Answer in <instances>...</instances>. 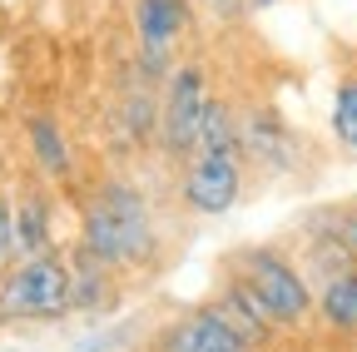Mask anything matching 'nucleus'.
<instances>
[{"mask_svg": "<svg viewBox=\"0 0 357 352\" xmlns=\"http://www.w3.org/2000/svg\"><path fill=\"white\" fill-rule=\"evenodd\" d=\"M178 204L194 218H223L243 204L248 189V164L234 149H194L178 164Z\"/></svg>", "mask_w": 357, "mask_h": 352, "instance_id": "423d86ee", "label": "nucleus"}, {"mask_svg": "<svg viewBox=\"0 0 357 352\" xmlns=\"http://www.w3.org/2000/svg\"><path fill=\"white\" fill-rule=\"evenodd\" d=\"M149 352H258V347L204 298V303L184 307V313L164 318L149 332Z\"/></svg>", "mask_w": 357, "mask_h": 352, "instance_id": "6e6552de", "label": "nucleus"}, {"mask_svg": "<svg viewBox=\"0 0 357 352\" xmlns=\"http://www.w3.org/2000/svg\"><path fill=\"white\" fill-rule=\"evenodd\" d=\"M248 6H253V15H263V10H278L283 0H248Z\"/></svg>", "mask_w": 357, "mask_h": 352, "instance_id": "6ab92c4d", "label": "nucleus"}, {"mask_svg": "<svg viewBox=\"0 0 357 352\" xmlns=\"http://www.w3.org/2000/svg\"><path fill=\"white\" fill-rule=\"evenodd\" d=\"M75 243L89 258L109 263L114 273H154L164 263V229L154 218V204L134 179H119V174L95 184V194L84 199Z\"/></svg>", "mask_w": 357, "mask_h": 352, "instance_id": "f257e3e1", "label": "nucleus"}, {"mask_svg": "<svg viewBox=\"0 0 357 352\" xmlns=\"http://www.w3.org/2000/svg\"><path fill=\"white\" fill-rule=\"evenodd\" d=\"M70 318V258L60 248L0 268V328Z\"/></svg>", "mask_w": 357, "mask_h": 352, "instance_id": "7ed1b4c3", "label": "nucleus"}, {"mask_svg": "<svg viewBox=\"0 0 357 352\" xmlns=\"http://www.w3.org/2000/svg\"><path fill=\"white\" fill-rule=\"evenodd\" d=\"M312 293H318V323L352 337L357 332V263L342 268V273H333L328 283H318Z\"/></svg>", "mask_w": 357, "mask_h": 352, "instance_id": "ddd939ff", "label": "nucleus"}, {"mask_svg": "<svg viewBox=\"0 0 357 352\" xmlns=\"http://www.w3.org/2000/svg\"><path fill=\"white\" fill-rule=\"evenodd\" d=\"M213 95V79H208V60H178L174 75L164 79V95H159V159L164 164H184L194 154V139H199V119H204V105Z\"/></svg>", "mask_w": 357, "mask_h": 352, "instance_id": "20e7f679", "label": "nucleus"}, {"mask_svg": "<svg viewBox=\"0 0 357 352\" xmlns=\"http://www.w3.org/2000/svg\"><path fill=\"white\" fill-rule=\"evenodd\" d=\"M337 234H342L347 253L357 258V204H342V208H337Z\"/></svg>", "mask_w": 357, "mask_h": 352, "instance_id": "a211bd4d", "label": "nucleus"}, {"mask_svg": "<svg viewBox=\"0 0 357 352\" xmlns=\"http://www.w3.org/2000/svg\"><path fill=\"white\" fill-rule=\"evenodd\" d=\"M223 263H234L243 273V283L263 298V307L273 313V323L283 332H303L312 318H318V293H312V278L303 273V263L293 248L283 243H248L234 248Z\"/></svg>", "mask_w": 357, "mask_h": 352, "instance_id": "f03ea898", "label": "nucleus"}, {"mask_svg": "<svg viewBox=\"0 0 357 352\" xmlns=\"http://www.w3.org/2000/svg\"><path fill=\"white\" fill-rule=\"evenodd\" d=\"M25 139H30V159L40 164L45 179H55V184H70L75 179V149L65 139V129L55 114H30L25 119Z\"/></svg>", "mask_w": 357, "mask_h": 352, "instance_id": "9b49d317", "label": "nucleus"}, {"mask_svg": "<svg viewBox=\"0 0 357 352\" xmlns=\"http://www.w3.org/2000/svg\"><path fill=\"white\" fill-rule=\"evenodd\" d=\"M238 139H243L248 174H263V179H293V174H303V139L283 119L278 105H268V100L238 105Z\"/></svg>", "mask_w": 357, "mask_h": 352, "instance_id": "0eeeda50", "label": "nucleus"}, {"mask_svg": "<svg viewBox=\"0 0 357 352\" xmlns=\"http://www.w3.org/2000/svg\"><path fill=\"white\" fill-rule=\"evenodd\" d=\"M55 213L50 199L40 189H25L15 199V258H35V253H50L55 248Z\"/></svg>", "mask_w": 357, "mask_h": 352, "instance_id": "f8f14e48", "label": "nucleus"}, {"mask_svg": "<svg viewBox=\"0 0 357 352\" xmlns=\"http://www.w3.org/2000/svg\"><path fill=\"white\" fill-rule=\"evenodd\" d=\"M15 258V204L0 194V268Z\"/></svg>", "mask_w": 357, "mask_h": 352, "instance_id": "f3484780", "label": "nucleus"}, {"mask_svg": "<svg viewBox=\"0 0 357 352\" xmlns=\"http://www.w3.org/2000/svg\"><path fill=\"white\" fill-rule=\"evenodd\" d=\"M194 149H234V154H243V139H238V105H234L229 95H218V90L208 95Z\"/></svg>", "mask_w": 357, "mask_h": 352, "instance_id": "4468645a", "label": "nucleus"}, {"mask_svg": "<svg viewBox=\"0 0 357 352\" xmlns=\"http://www.w3.org/2000/svg\"><path fill=\"white\" fill-rule=\"evenodd\" d=\"M208 303L218 307V313L223 318H229L258 352H268V347H273L278 337H283V328L273 323V313H268V307H263V298L243 283V273L234 268V263H223V268H218V288L208 293Z\"/></svg>", "mask_w": 357, "mask_h": 352, "instance_id": "1a4fd4ad", "label": "nucleus"}, {"mask_svg": "<svg viewBox=\"0 0 357 352\" xmlns=\"http://www.w3.org/2000/svg\"><path fill=\"white\" fill-rule=\"evenodd\" d=\"M124 298V273L89 258L79 243L70 248V313H114Z\"/></svg>", "mask_w": 357, "mask_h": 352, "instance_id": "9d476101", "label": "nucleus"}, {"mask_svg": "<svg viewBox=\"0 0 357 352\" xmlns=\"http://www.w3.org/2000/svg\"><path fill=\"white\" fill-rule=\"evenodd\" d=\"M129 30H134V70L164 84L174 65L184 60L178 45L194 30V0H129Z\"/></svg>", "mask_w": 357, "mask_h": 352, "instance_id": "39448f33", "label": "nucleus"}, {"mask_svg": "<svg viewBox=\"0 0 357 352\" xmlns=\"http://www.w3.org/2000/svg\"><path fill=\"white\" fill-rule=\"evenodd\" d=\"M328 124H333V139H337V144L357 159V75H342V79H337Z\"/></svg>", "mask_w": 357, "mask_h": 352, "instance_id": "2eb2a0df", "label": "nucleus"}, {"mask_svg": "<svg viewBox=\"0 0 357 352\" xmlns=\"http://www.w3.org/2000/svg\"><path fill=\"white\" fill-rule=\"evenodd\" d=\"M204 10L223 25V30H238L248 15H253V6H248V0H204Z\"/></svg>", "mask_w": 357, "mask_h": 352, "instance_id": "dca6fc26", "label": "nucleus"}]
</instances>
